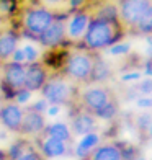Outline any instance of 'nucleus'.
<instances>
[{"mask_svg": "<svg viewBox=\"0 0 152 160\" xmlns=\"http://www.w3.org/2000/svg\"><path fill=\"white\" fill-rule=\"evenodd\" d=\"M150 100H152V98H150Z\"/></svg>", "mask_w": 152, "mask_h": 160, "instance_id": "obj_31", "label": "nucleus"}, {"mask_svg": "<svg viewBox=\"0 0 152 160\" xmlns=\"http://www.w3.org/2000/svg\"><path fill=\"white\" fill-rule=\"evenodd\" d=\"M23 110L25 108L17 103L15 100H2V103H0V124H2V128L18 136L21 119H23Z\"/></svg>", "mask_w": 152, "mask_h": 160, "instance_id": "obj_11", "label": "nucleus"}, {"mask_svg": "<svg viewBox=\"0 0 152 160\" xmlns=\"http://www.w3.org/2000/svg\"><path fill=\"white\" fill-rule=\"evenodd\" d=\"M70 110L93 114L98 119H113L118 114V93L108 83H90L77 92Z\"/></svg>", "mask_w": 152, "mask_h": 160, "instance_id": "obj_1", "label": "nucleus"}, {"mask_svg": "<svg viewBox=\"0 0 152 160\" xmlns=\"http://www.w3.org/2000/svg\"><path fill=\"white\" fill-rule=\"evenodd\" d=\"M98 57V52H93V51L84 48L80 42L70 44L59 74L79 88L87 87L93 83V70H95Z\"/></svg>", "mask_w": 152, "mask_h": 160, "instance_id": "obj_3", "label": "nucleus"}, {"mask_svg": "<svg viewBox=\"0 0 152 160\" xmlns=\"http://www.w3.org/2000/svg\"><path fill=\"white\" fill-rule=\"evenodd\" d=\"M36 5L44 7L46 10L53 12L56 17L69 15V0H36Z\"/></svg>", "mask_w": 152, "mask_h": 160, "instance_id": "obj_20", "label": "nucleus"}, {"mask_svg": "<svg viewBox=\"0 0 152 160\" xmlns=\"http://www.w3.org/2000/svg\"><path fill=\"white\" fill-rule=\"evenodd\" d=\"M80 160H126L124 142L103 141Z\"/></svg>", "mask_w": 152, "mask_h": 160, "instance_id": "obj_12", "label": "nucleus"}, {"mask_svg": "<svg viewBox=\"0 0 152 160\" xmlns=\"http://www.w3.org/2000/svg\"><path fill=\"white\" fill-rule=\"evenodd\" d=\"M92 15H93V12H90L89 8L75 10L67 15L66 31H67V41L70 44H79L82 41L87 28H89L90 20H92Z\"/></svg>", "mask_w": 152, "mask_h": 160, "instance_id": "obj_10", "label": "nucleus"}, {"mask_svg": "<svg viewBox=\"0 0 152 160\" xmlns=\"http://www.w3.org/2000/svg\"><path fill=\"white\" fill-rule=\"evenodd\" d=\"M70 131L75 136H87L90 132H97L98 129V118L93 114L84 113V111H74L70 114Z\"/></svg>", "mask_w": 152, "mask_h": 160, "instance_id": "obj_14", "label": "nucleus"}, {"mask_svg": "<svg viewBox=\"0 0 152 160\" xmlns=\"http://www.w3.org/2000/svg\"><path fill=\"white\" fill-rule=\"evenodd\" d=\"M0 160H10L8 158V154H7V150H0Z\"/></svg>", "mask_w": 152, "mask_h": 160, "instance_id": "obj_28", "label": "nucleus"}, {"mask_svg": "<svg viewBox=\"0 0 152 160\" xmlns=\"http://www.w3.org/2000/svg\"><path fill=\"white\" fill-rule=\"evenodd\" d=\"M128 34L133 36H152V5L146 10V13L137 20V23L131 28Z\"/></svg>", "mask_w": 152, "mask_h": 160, "instance_id": "obj_18", "label": "nucleus"}, {"mask_svg": "<svg viewBox=\"0 0 152 160\" xmlns=\"http://www.w3.org/2000/svg\"><path fill=\"white\" fill-rule=\"evenodd\" d=\"M152 5V0H118L116 15L119 23L124 26L126 33L131 31V28L137 23L146 10Z\"/></svg>", "mask_w": 152, "mask_h": 160, "instance_id": "obj_7", "label": "nucleus"}, {"mask_svg": "<svg viewBox=\"0 0 152 160\" xmlns=\"http://www.w3.org/2000/svg\"><path fill=\"white\" fill-rule=\"evenodd\" d=\"M137 106L139 108H150L152 106V100L150 98H139L137 100Z\"/></svg>", "mask_w": 152, "mask_h": 160, "instance_id": "obj_26", "label": "nucleus"}, {"mask_svg": "<svg viewBox=\"0 0 152 160\" xmlns=\"http://www.w3.org/2000/svg\"><path fill=\"white\" fill-rule=\"evenodd\" d=\"M100 142H101V139H100V136L97 132H90V134H87V136H82V139L79 141L77 147H75L77 157L84 158L92 149H95Z\"/></svg>", "mask_w": 152, "mask_h": 160, "instance_id": "obj_19", "label": "nucleus"}, {"mask_svg": "<svg viewBox=\"0 0 152 160\" xmlns=\"http://www.w3.org/2000/svg\"><path fill=\"white\" fill-rule=\"evenodd\" d=\"M108 49H110L111 54H126V52H129V46L128 44H121V42H116L114 46L108 48Z\"/></svg>", "mask_w": 152, "mask_h": 160, "instance_id": "obj_24", "label": "nucleus"}, {"mask_svg": "<svg viewBox=\"0 0 152 160\" xmlns=\"http://www.w3.org/2000/svg\"><path fill=\"white\" fill-rule=\"evenodd\" d=\"M66 18L67 15H61V17H56L43 34L39 36L38 41L43 48L46 49H53V48H59V46H66L70 44L67 41V31H66Z\"/></svg>", "mask_w": 152, "mask_h": 160, "instance_id": "obj_9", "label": "nucleus"}, {"mask_svg": "<svg viewBox=\"0 0 152 160\" xmlns=\"http://www.w3.org/2000/svg\"><path fill=\"white\" fill-rule=\"evenodd\" d=\"M26 65L8 61L2 65V80H0V92L3 100H13L17 92L25 88Z\"/></svg>", "mask_w": 152, "mask_h": 160, "instance_id": "obj_6", "label": "nucleus"}, {"mask_svg": "<svg viewBox=\"0 0 152 160\" xmlns=\"http://www.w3.org/2000/svg\"><path fill=\"white\" fill-rule=\"evenodd\" d=\"M12 160H48V158L43 155V152L38 149V145L33 141H28L20 154L15 155Z\"/></svg>", "mask_w": 152, "mask_h": 160, "instance_id": "obj_21", "label": "nucleus"}, {"mask_svg": "<svg viewBox=\"0 0 152 160\" xmlns=\"http://www.w3.org/2000/svg\"><path fill=\"white\" fill-rule=\"evenodd\" d=\"M77 92L79 87L72 85L59 72H51L48 82L41 90L43 98L49 105H57V106H70L77 97Z\"/></svg>", "mask_w": 152, "mask_h": 160, "instance_id": "obj_4", "label": "nucleus"}, {"mask_svg": "<svg viewBox=\"0 0 152 160\" xmlns=\"http://www.w3.org/2000/svg\"><path fill=\"white\" fill-rule=\"evenodd\" d=\"M0 97H2V92H0Z\"/></svg>", "mask_w": 152, "mask_h": 160, "instance_id": "obj_30", "label": "nucleus"}, {"mask_svg": "<svg viewBox=\"0 0 152 160\" xmlns=\"http://www.w3.org/2000/svg\"><path fill=\"white\" fill-rule=\"evenodd\" d=\"M20 31L15 28H0V62L12 59L13 52L20 48Z\"/></svg>", "mask_w": 152, "mask_h": 160, "instance_id": "obj_15", "label": "nucleus"}, {"mask_svg": "<svg viewBox=\"0 0 152 160\" xmlns=\"http://www.w3.org/2000/svg\"><path fill=\"white\" fill-rule=\"evenodd\" d=\"M137 93H141V95H147V93L152 92V78H147L144 80V82H141L137 87H134Z\"/></svg>", "mask_w": 152, "mask_h": 160, "instance_id": "obj_23", "label": "nucleus"}, {"mask_svg": "<svg viewBox=\"0 0 152 160\" xmlns=\"http://www.w3.org/2000/svg\"><path fill=\"white\" fill-rule=\"evenodd\" d=\"M44 134L54 137V139H59L66 144H72L74 142V134H72V131L67 124H64V122H54V124H48Z\"/></svg>", "mask_w": 152, "mask_h": 160, "instance_id": "obj_17", "label": "nucleus"}, {"mask_svg": "<svg viewBox=\"0 0 152 160\" xmlns=\"http://www.w3.org/2000/svg\"><path fill=\"white\" fill-rule=\"evenodd\" d=\"M21 51H23V54H25V64H31V62H36L38 61V51H36V48L33 46H25V48H21Z\"/></svg>", "mask_w": 152, "mask_h": 160, "instance_id": "obj_22", "label": "nucleus"}, {"mask_svg": "<svg viewBox=\"0 0 152 160\" xmlns=\"http://www.w3.org/2000/svg\"><path fill=\"white\" fill-rule=\"evenodd\" d=\"M51 72L41 61H36L31 64H26V75H25V90L28 92H41Z\"/></svg>", "mask_w": 152, "mask_h": 160, "instance_id": "obj_13", "label": "nucleus"}, {"mask_svg": "<svg viewBox=\"0 0 152 160\" xmlns=\"http://www.w3.org/2000/svg\"><path fill=\"white\" fill-rule=\"evenodd\" d=\"M46 128H48V122H46L44 113L34 110L33 106H26L23 110V119H21L18 136L34 142L38 137L44 134Z\"/></svg>", "mask_w": 152, "mask_h": 160, "instance_id": "obj_8", "label": "nucleus"}, {"mask_svg": "<svg viewBox=\"0 0 152 160\" xmlns=\"http://www.w3.org/2000/svg\"><path fill=\"white\" fill-rule=\"evenodd\" d=\"M34 144L38 145V149L43 152V155L46 158H56V157H62L67 154V145L66 142H62L59 139H54L48 134H43L41 137L34 141Z\"/></svg>", "mask_w": 152, "mask_h": 160, "instance_id": "obj_16", "label": "nucleus"}, {"mask_svg": "<svg viewBox=\"0 0 152 160\" xmlns=\"http://www.w3.org/2000/svg\"><path fill=\"white\" fill-rule=\"evenodd\" d=\"M126 34L128 33L124 26L119 23L118 17H105L93 13L80 44L93 52H100L119 42Z\"/></svg>", "mask_w": 152, "mask_h": 160, "instance_id": "obj_2", "label": "nucleus"}, {"mask_svg": "<svg viewBox=\"0 0 152 160\" xmlns=\"http://www.w3.org/2000/svg\"><path fill=\"white\" fill-rule=\"evenodd\" d=\"M56 15L53 12L46 10L41 5H31L21 10L20 13V28L28 38L38 39L43 34V31L53 23Z\"/></svg>", "mask_w": 152, "mask_h": 160, "instance_id": "obj_5", "label": "nucleus"}, {"mask_svg": "<svg viewBox=\"0 0 152 160\" xmlns=\"http://www.w3.org/2000/svg\"><path fill=\"white\" fill-rule=\"evenodd\" d=\"M2 65H3V64L0 62V80H2Z\"/></svg>", "mask_w": 152, "mask_h": 160, "instance_id": "obj_29", "label": "nucleus"}, {"mask_svg": "<svg viewBox=\"0 0 152 160\" xmlns=\"http://www.w3.org/2000/svg\"><path fill=\"white\" fill-rule=\"evenodd\" d=\"M33 108H34V110H38V111H41V113H46V110H48V106H49V103H48V101L44 100V98H43L41 101H36V103L34 105H31Z\"/></svg>", "mask_w": 152, "mask_h": 160, "instance_id": "obj_25", "label": "nucleus"}, {"mask_svg": "<svg viewBox=\"0 0 152 160\" xmlns=\"http://www.w3.org/2000/svg\"><path fill=\"white\" fill-rule=\"evenodd\" d=\"M144 72H146L149 77H152V57L144 62Z\"/></svg>", "mask_w": 152, "mask_h": 160, "instance_id": "obj_27", "label": "nucleus"}]
</instances>
